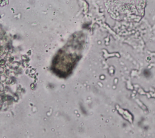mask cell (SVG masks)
I'll return each mask as SVG.
<instances>
[{
	"label": "cell",
	"mask_w": 155,
	"mask_h": 138,
	"mask_svg": "<svg viewBox=\"0 0 155 138\" xmlns=\"http://www.w3.org/2000/svg\"><path fill=\"white\" fill-rule=\"evenodd\" d=\"M147 0H107L110 16L120 21H138L144 14Z\"/></svg>",
	"instance_id": "6da1fadb"
}]
</instances>
